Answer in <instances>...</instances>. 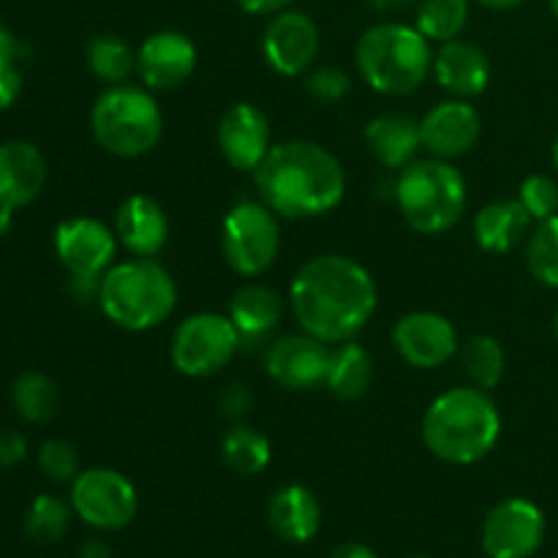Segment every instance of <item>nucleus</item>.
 Masks as SVG:
<instances>
[{"label":"nucleus","instance_id":"37998d69","mask_svg":"<svg viewBox=\"0 0 558 558\" xmlns=\"http://www.w3.org/2000/svg\"><path fill=\"white\" fill-rule=\"evenodd\" d=\"M16 54H20V44H16V38L11 36L3 25H0V63L16 60Z\"/></svg>","mask_w":558,"mask_h":558},{"label":"nucleus","instance_id":"6ab92c4d","mask_svg":"<svg viewBox=\"0 0 558 558\" xmlns=\"http://www.w3.org/2000/svg\"><path fill=\"white\" fill-rule=\"evenodd\" d=\"M47 161L33 142L11 140L0 145V210L16 213L41 196Z\"/></svg>","mask_w":558,"mask_h":558},{"label":"nucleus","instance_id":"473e14b6","mask_svg":"<svg viewBox=\"0 0 558 558\" xmlns=\"http://www.w3.org/2000/svg\"><path fill=\"white\" fill-rule=\"evenodd\" d=\"M529 272L543 287L558 289V216L537 221L526 245Z\"/></svg>","mask_w":558,"mask_h":558},{"label":"nucleus","instance_id":"cd10ccee","mask_svg":"<svg viewBox=\"0 0 558 558\" xmlns=\"http://www.w3.org/2000/svg\"><path fill=\"white\" fill-rule=\"evenodd\" d=\"M221 456L223 463H227L234 474L254 477V474H262L270 466L272 447L270 441H267V436L259 434L256 428H248V425H232L221 441Z\"/></svg>","mask_w":558,"mask_h":558},{"label":"nucleus","instance_id":"8fccbe9b","mask_svg":"<svg viewBox=\"0 0 558 558\" xmlns=\"http://www.w3.org/2000/svg\"><path fill=\"white\" fill-rule=\"evenodd\" d=\"M554 325H556V338H558V314H556V322H554Z\"/></svg>","mask_w":558,"mask_h":558},{"label":"nucleus","instance_id":"4c0bfd02","mask_svg":"<svg viewBox=\"0 0 558 558\" xmlns=\"http://www.w3.org/2000/svg\"><path fill=\"white\" fill-rule=\"evenodd\" d=\"M22 93V71L16 65V60H9V63H0V112L9 109L11 104L20 98Z\"/></svg>","mask_w":558,"mask_h":558},{"label":"nucleus","instance_id":"a18cd8bd","mask_svg":"<svg viewBox=\"0 0 558 558\" xmlns=\"http://www.w3.org/2000/svg\"><path fill=\"white\" fill-rule=\"evenodd\" d=\"M11 218H14V213L0 210V238H3V234L11 229Z\"/></svg>","mask_w":558,"mask_h":558},{"label":"nucleus","instance_id":"72a5a7b5","mask_svg":"<svg viewBox=\"0 0 558 558\" xmlns=\"http://www.w3.org/2000/svg\"><path fill=\"white\" fill-rule=\"evenodd\" d=\"M38 466L54 483H74L80 477V452L65 439H47L38 450Z\"/></svg>","mask_w":558,"mask_h":558},{"label":"nucleus","instance_id":"09e8293b","mask_svg":"<svg viewBox=\"0 0 558 558\" xmlns=\"http://www.w3.org/2000/svg\"><path fill=\"white\" fill-rule=\"evenodd\" d=\"M554 167H556V172H558V140H556V145H554Z\"/></svg>","mask_w":558,"mask_h":558},{"label":"nucleus","instance_id":"58836bf2","mask_svg":"<svg viewBox=\"0 0 558 558\" xmlns=\"http://www.w3.org/2000/svg\"><path fill=\"white\" fill-rule=\"evenodd\" d=\"M251 401H254V398H251L248 387H245V385H229V390L221 396V409H223V414H227V417L238 420V417H243V414H248Z\"/></svg>","mask_w":558,"mask_h":558},{"label":"nucleus","instance_id":"dca6fc26","mask_svg":"<svg viewBox=\"0 0 558 558\" xmlns=\"http://www.w3.org/2000/svg\"><path fill=\"white\" fill-rule=\"evenodd\" d=\"M196 69V47L185 33L158 31L136 49V74L147 90H174Z\"/></svg>","mask_w":558,"mask_h":558},{"label":"nucleus","instance_id":"3c124183","mask_svg":"<svg viewBox=\"0 0 558 558\" xmlns=\"http://www.w3.org/2000/svg\"><path fill=\"white\" fill-rule=\"evenodd\" d=\"M409 558H430V556H409Z\"/></svg>","mask_w":558,"mask_h":558},{"label":"nucleus","instance_id":"49530a36","mask_svg":"<svg viewBox=\"0 0 558 558\" xmlns=\"http://www.w3.org/2000/svg\"><path fill=\"white\" fill-rule=\"evenodd\" d=\"M376 5H379V9H396V5H407V3H412V0H374Z\"/></svg>","mask_w":558,"mask_h":558},{"label":"nucleus","instance_id":"7ed1b4c3","mask_svg":"<svg viewBox=\"0 0 558 558\" xmlns=\"http://www.w3.org/2000/svg\"><path fill=\"white\" fill-rule=\"evenodd\" d=\"M501 439V414L480 387H452L441 392L423 417L428 452L452 466H472L494 452Z\"/></svg>","mask_w":558,"mask_h":558},{"label":"nucleus","instance_id":"9d476101","mask_svg":"<svg viewBox=\"0 0 558 558\" xmlns=\"http://www.w3.org/2000/svg\"><path fill=\"white\" fill-rule=\"evenodd\" d=\"M71 510L96 532H120L140 510L134 483L114 469H85L71 483Z\"/></svg>","mask_w":558,"mask_h":558},{"label":"nucleus","instance_id":"20e7f679","mask_svg":"<svg viewBox=\"0 0 558 558\" xmlns=\"http://www.w3.org/2000/svg\"><path fill=\"white\" fill-rule=\"evenodd\" d=\"M96 300L112 325L129 332H145L172 316L178 283L156 259L134 256L104 272Z\"/></svg>","mask_w":558,"mask_h":558},{"label":"nucleus","instance_id":"4be33fe9","mask_svg":"<svg viewBox=\"0 0 558 558\" xmlns=\"http://www.w3.org/2000/svg\"><path fill=\"white\" fill-rule=\"evenodd\" d=\"M229 319L238 330L243 347L267 341L276 332L283 319V300L281 294L265 283H245L234 292L229 303Z\"/></svg>","mask_w":558,"mask_h":558},{"label":"nucleus","instance_id":"f704fd0d","mask_svg":"<svg viewBox=\"0 0 558 558\" xmlns=\"http://www.w3.org/2000/svg\"><path fill=\"white\" fill-rule=\"evenodd\" d=\"M518 199L534 221L558 216V183L548 174H532V178L523 180Z\"/></svg>","mask_w":558,"mask_h":558},{"label":"nucleus","instance_id":"0eeeda50","mask_svg":"<svg viewBox=\"0 0 558 558\" xmlns=\"http://www.w3.org/2000/svg\"><path fill=\"white\" fill-rule=\"evenodd\" d=\"M90 129L107 153L140 158L161 142L163 114L147 87L112 85L93 104Z\"/></svg>","mask_w":558,"mask_h":558},{"label":"nucleus","instance_id":"a211bd4d","mask_svg":"<svg viewBox=\"0 0 558 558\" xmlns=\"http://www.w3.org/2000/svg\"><path fill=\"white\" fill-rule=\"evenodd\" d=\"M483 120L480 112L466 98H450L441 101L420 120V136H423L425 150L434 153V158H461L477 145Z\"/></svg>","mask_w":558,"mask_h":558},{"label":"nucleus","instance_id":"c756f323","mask_svg":"<svg viewBox=\"0 0 558 558\" xmlns=\"http://www.w3.org/2000/svg\"><path fill=\"white\" fill-rule=\"evenodd\" d=\"M469 22V0H423L417 9V31L430 44H447L463 33Z\"/></svg>","mask_w":558,"mask_h":558},{"label":"nucleus","instance_id":"393cba45","mask_svg":"<svg viewBox=\"0 0 558 558\" xmlns=\"http://www.w3.org/2000/svg\"><path fill=\"white\" fill-rule=\"evenodd\" d=\"M365 140L376 161L387 169H407L423 147L420 123L403 112H385L371 120Z\"/></svg>","mask_w":558,"mask_h":558},{"label":"nucleus","instance_id":"2eb2a0df","mask_svg":"<svg viewBox=\"0 0 558 558\" xmlns=\"http://www.w3.org/2000/svg\"><path fill=\"white\" fill-rule=\"evenodd\" d=\"M330 354L332 349L308 332L283 336L267 349L265 368L267 376L287 390H316L327 381Z\"/></svg>","mask_w":558,"mask_h":558},{"label":"nucleus","instance_id":"2f4dec72","mask_svg":"<svg viewBox=\"0 0 558 558\" xmlns=\"http://www.w3.org/2000/svg\"><path fill=\"white\" fill-rule=\"evenodd\" d=\"M71 521V505L52 494H41L33 499L25 515V532L33 543L54 545L65 537Z\"/></svg>","mask_w":558,"mask_h":558},{"label":"nucleus","instance_id":"79ce46f5","mask_svg":"<svg viewBox=\"0 0 558 558\" xmlns=\"http://www.w3.org/2000/svg\"><path fill=\"white\" fill-rule=\"evenodd\" d=\"M80 558H112V548H109L104 539L98 537H90L85 539V543L80 545V554H76Z\"/></svg>","mask_w":558,"mask_h":558},{"label":"nucleus","instance_id":"412c9836","mask_svg":"<svg viewBox=\"0 0 558 558\" xmlns=\"http://www.w3.org/2000/svg\"><path fill=\"white\" fill-rule=\"evenodd\" d=\"M434 74L439 85L456 98H474L488 87L490 60L477 44L452 38V41L441 44V49L436 52Z\"/></svg>","mask_w":558,"mask_h":558},{"label":"nucleus","instance_id":"a878e982","mask_svg":"<svg viewBox=\"0 0 558 558\" xmlns=\"http://www.w3.org/2000/svg\"><path fill=\"white\" fill-rule=\"evenodd\" d=\"M371 379H374L371 354L360 343L343 341L338 343V349H332L325 381L332 396H338L341 401H357L371 387Z\"/></svg>","mask_w":558,"mask_h":558},{"label":"nucleus","instance_id":"f03ea898","mask_svg":"<svg viewBox=\"0 0 558 558\" xmlns=\"http://www.w3.org/2000/svg\"><path fill=\"white\" fill-rule=\"evenodd\" d=\"M262 202L281 218H319L347 194V172L327 147L308 140L272 145L256 167Z\"/></svg>","mask_w":558,"mask_h":558},{"label":"nucleus","instance_id":"5701e85b","mask_svg":"<svg viewBox=\"0 0 558 558\" xmlns=\"http://www.w3.org/2000/svg\"><path fill=\"white\" fill-rule=\"evenodd\" d=\"M267 523L287 543H311L322 529V505L305 485H287L270 496Z\"/></svg>","mask_w":558,"mask_h":558},{"label":"nucleus","instance_id":"6e6552de","mask_svg":"<svg viewBox=\"0 0 558 558\" xmlns=\"http://www.w3.org/2000/svg\"><path fill=\"white\" fill-rule=\"evenodd\" d=\"M221 248L234 272L245 278L262 276L281 251L278 216L265 202H238L223 218Z\"/></svg>","mask_w":558,"mask_h":558},{"label":"nucleus","instance_id":"f257e3e1","mask_svg":"<svg viewBox=\"0 0 558 558\" xmlns=\"http://www.w3.org/2000/svg\"><path fill=\"white\" fill-rule=\"evenodd\" d=\"M294 319L325 343L352 341L376 314L374 276L352 256L325 254L305 262L289 287Z\"/></svg>","mask_w":558,"mask_h":558},{"label":"nucleus","instance_id":"aec40b11","mask_svg":"<svg viewBox=\"0 0 558 558\" xmlns=\"http://www.w3.org/2000/svg\"><path fill=\"white\" fill-rule=\"evenodd\" d=\"M114 234L129 254L153 259L169 240L167 210L147 194L129 196L114 213Z\"/></svg>","mask_w":558,"mask_h":558},{"label":"nucleus","instance_id":"c85d7f7f","mask_svg":"<svg viewBox=\"0 0 558 558\" xmlns=\"http://www.w3.org/2000/svg\"><path fill=\"white\" fill-rule=\"evenodd\" d=\"M85 58L93 76L107 82L109 87L125 85V80L136 71V52L129 47V41L112 36V33H101V36L90 38Z\"/></svg>","mask_w":558,"mask_h":558},{"label":"nucleus","instance_id":"ddd939ff","mask_svg":"<svg viewBox=\"0 0 558 558\" xmlns=\"http://www.w3.org/2000/svg\"><path fill=\"white\" fill-rule=\"evenodd\" d=\"M262 54L276 74H305L319 58V27L303 11H281L262 33Z\"/></svg>","mask_w":558,"mask_h":558},{"label":"nucleus","instance_id":"f8f14e48","mask_svg":"<svg viewBox=\"0 0 558 558\" xmlns=\"http://www.w3.org/2000/svg\"><path fill=\"white\" fill-rule=\"evenodd\" d=\"M118 234L98 218H69L54 229V254L71 278L101 281L114 265Z\"/></svg>","mask_w":558,"mask_h":558},{"label":"nucleus","instance_id":"f3484780","mask_svg":"<svg viewBox=\"0 0 558 558\" xmlns=\"http://www.w3.org/2000/svg\"><path fill=\"white\" fill-rule=\"evenodd\" d=\"M218 147L229 167L256 172L272 147L267 114L256 104H232L218 123Z\"/></svg>","mask_w":558,"mask_h":558},{"label":"nucleus","instance_id":"e433bc0d","mask_svg":"<svg viewBox=\"0 0 558 558\" xmlns=\"http://www.w3.org/2000/svg\"><path fill=\"white\" fill-rule=\"evenodd\" d=\"M27 441L20 430L0 428V469H11L25 461Z\"/></svg>","mask_w":558,"mask_h":558},{"label":"nucleus","instance_id":"7c9ffc66","mask_svg":"<svg viewBox=\"0 0 558 558\" xmlns=\"http://www.w3.org/2000/svg\"><path fill=\"white\" fill-rule=\"evenodd\" d=\"M463 368L480 390H494L505 379L507 357L501 343L494 336H472L463 347Z\"/></svg>","mask_w":558,"mask_h":558},{"label":"nucleus","instance_id":"bb28decb","mask_svg":"<svg viewBox=\"0 0 558 558\" xmlns=\"http://www.w3.org/2000/svg\"><path fill=\"white\" fill-rule=\"evenodd\" d=\"M11 403L25 423L44 425L58 414L60 390L41 371H25L11 385Z\"/></svg>","mask_w":558,"mask_h":558},{"label":"nucleus","instance_id":"a19ab883","mask_svg":"<svg viewBox=\"0 0 558 558\" xmlns=\"http://www.w3.org/2000/svg\"><path fill=\"white\" fill-rule=\"evenodd\" d=\"M330 558H379V556H376L374 550L363 543H343L332 550Z\"/></svg>","mask_w":558,"mask_h":558},{"label":"nucleus","instance_id":"b1692460","mask_svg":"<svg viewBox=\"0 0 558 558\" xmlns=\"http://www.w3.org/2000/svg\"><path fill=\"white\" fill-rule=\"evenodd\" d=\"M534 218L521 199H499L485 205L474 218V240L488 254H510L532 234Z\"/></svg>","mask_w":558,"mask_h":558},{"label":"nucleus","instance_id":"4468645a","mask_svg":"<svg viewBox=\"0 0 558 558\" xmlns=\"http://www.w3.org/2000/svg\"><path fill=\"white\" fill-rule=\"evenodd\" d=\"M392 343L412 368L434 371L456 357L458 332L447 316L434 311H414L396 322Z\"/></svg>","mask_w":558,"mask_h":558},{"label":"nucleus","instance_id":"c03bdc74","mask_svg":"<svg viewBox=\"0 0 558 558\" xmlns=\"http://www.w3.org/2000/svg\"><path fill=\"white\" fill-rule=\"evenodd\" d=\"M477 3L488 5V9H515V5H521L523 0H477Z\"/></svg>","mask_w":558,"mask_h":558},{"label":"nucleus","instance_id":"39448f33","mask_svg":"<svg viewBox=\"0 0 558 558\" xmlns=\"http://www.w3.org/2000/svg\"><path fill=\"white\" fill-rule=\"evenodd\" d=\"M354 60L363 80L385 96H409L434 71L430 41L412 25L381 22L360 36Z\"/></svg>","mask_w":558,"mask_h":558},{"label":"nucleus","instance_id":"423d86ee","mask_svg":"<svg viewBox=\"0 0 558 558\" xmlns=\"http://www.w3.org/2000/svg\"><path fill=\"white\" fill-rule=\"evenodd\" d=\"M396 202L409 227L420 234H445L461 221L469 191L463 174L445 158L412 161L401 169Z\"/></svg>","mask_w":558,"mask_h":558},{"label":"nucleus","instance_id":"ea45409f","mask_svg":"<svg viewBox=\"0 0 558 558\" xmlns=\"http://www.w3.org/2000/svg\"><path fill=\"white\" fill-rule=\"evenodd\" d=\"M292 3L294 0H238L240 9L254 16H276L287 11Z\"/></svg>","mask_w":558,"mask_h":558},{"label":"nucleus","instance_id":"c9c22d12","mask_svg":"<svg viewBox=\"0 0 558 558\" xmlns=\"http://www.w3.org/2000/svg\"><path fill=\"white\" fill-rule=\"evenodd\" d=\"M308 96L319 104H338L349 93V76L336 65H322L305 82Z\"/></svg>","mask_w":558,"mask_h":558},{"label":"nucleus","instance_id":"1a4fd4ad","mask_svg":"<svg viewBox=\"0 0 558 558\" xmlns=\"http://www.w3.org/2000/svg\"><path fill=\"white\" fill-rule=\"evenodd\" d=\"M240 347L243 343L229 316L202 311L180 322L174 330L172 363L180 374L205 379L227 368Z\"/></svg>","mask_w":558,"mask_h":558},{"label":"nucleus","instance_id":"9b49d317","mask_svg":"<svg viewBox=\"0 0 558 558\" xmlns=\"http://www.w3.org/2000/svg\"><path fill=\"white\" fill-rule=\"evenodd\" d=\"M545 539V515L534 501L512 496L485 515L483 550L488 558H532Z\"/></svg>","mask_w":558,"mask_h":558},{"label":"nucleus","instance_id":"de8ad7c7","mask_svg":"<svg viewBox=\"0 0 558 558\" xmlns=\"http://www.w3.org/2000/svg\"><path fill=\"white\" fill-rule=\"evenodd\" d=\"M550 3V11H554V16L558 20V0H548Z\"/></svg>","mask_w":558,"mask_h":558}]
</instances>
